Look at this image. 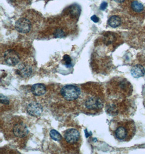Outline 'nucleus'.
Instances as JSON below:
<instances>
[{
    "label": "nucleus",
    "instance_id": "f257e3e1",
    "mask_svg": "<svg viewBox=\"0 0 145 154\" xmlns=\"http://www.w3.org/2000/svg\"><path fill=\"white\" fill-rule=\"evenodd\" d=\"M40 14L34 11H28L19 18L15 24L18 32L24 34L29 33L32 30L34 26L41 22Z\"/></svg>",
    "mask_w": 145,
    "mask_h": 154
},
{
    "label": "nucleus",
    "instance_id": "f03ea898",
    "mask_svg": "<svg viewBox=\"0 0 145 154\" xmlns=\"http://www.w3.org/2000/svg\"><path fill=\"white\" fill-rule=\"evenodd\" d=\"M136 126L132 120H126L118 123L115 130V136L118 140L129 141L134 136Z\"/></svg>",
    "mask_w": 145,
    "mask_h": 154
},
{
    "label": "nucleus",
    "instance_id": "7ed1b4c3",
    "mask_svg": "<svg viewBox=\"0 0 145 154\" xmlns=\"http://www.w3.org/2000/svg\"><path fill=\"white\" fill-rule=\"evenodd\" d=\"M111 91L116 97L125 98L132 95L133 87L126 79L118 78L111 83Z\"/></svg>",
    "mask_w": 145,
    "mask_h": 154
},
{
    "label": "nucleus",
    "instance_id": "20e7f679",
    "mask_svg": "<svg viewBox=\"0 0 145 154\" xmlns=\"http://www.w3.org/2000/svg\"><path fill=\"white\" fill-rule=\"evenodd\" d=\"M81 13V8L77 5H72L65 9L62 16L67 21L74 23L78 21Z\"/></svg>",
    "mask_w": 145,
    "mask_h": 154
},
{
    "label": "nucleus",
    "instance_id": "39448f33",
    "mask_svg": "<svg viewBox=\"0 0 145 154\" xmlns=\"http://www.w3.org/2000/svg\"><path fill=\"white\" fill-rule=\"evenodd\" d=\"M60 93L65 100L73 101L78 98L81 94V90L76 85H66L62 88Z\"/></svg>",
    "mask_w": 145,
    "mask_h": 154
},
{
    "label": "nucleus",
    "instance_id": "423d86ee",
    "mask_svg": "<svg viewBox=\"0 0 145 154\" xmlns=\"http://www.w3.org/2000/svg\"><path fill=\"white\" fill-rule=\"evenodd\" d=\"M127 11L132 16L139 17L145 16V7L137 0H129L128 1Z\"/></svg>",
    "mask_w": 145,
    "mask_h": 154
},
{
    "label": "nucleus",
    "instance_id": "0eeeda50",
    "mask_svg": "<svg viewBox=\"0 0 145 154\" xmlns=\"http://www.w3.org/2000/svg\"><path fill=\"white\" fill-rule=\"evenodd\" d=\"M3 57L5 63L10 66H16L20 60L18 53L13 49H8L5 51Z\"/></svg>",
    "mask_w": 145,
    "mask_h": 154
},
{
    "label": "nucleus",
    "instance_id": "6e6552de",
    "mask_svg": "<svg viewBox=\"0 0 145 154\" xmlns=\"http://www.w3.org/2000/svg\"><path fill=\"white\" fill-rule=\"evenodd\" d=\"M84 105L87 109L90 110H98L102 108L103 103L101 98L93 96L87 98L85 101Z\"/></svg>",
    "mask_w": 145,
    "mask_h": 154
},
{
    "label": "nucleus",
    "instance_id": "1a4fd4ad",
    "mask_svg": "<svg viewBox=\"0 0 145 154\" xmlns=\"http://www.w3.org/2000/svg\"><path fill=\"white\" fill-rule=\"evenodd\" d=\"M14 135L17 137L22 138L28 134V129L27 125L23 122H18L14 125L13 128Z\"/></svg>",
    "mask_w": 145,
    "mask_h": 154
},
{
    "label": "nucleus",
    "instance_id": "9d476101",
    "mask_svg": "<svg viewBox=\"0 0 145 154\" xmlns=\"http://www.w3.org/2000/svg\"><path fill=\"white\" fill-rule=\"evenodd\" d=\"M27 112L32 116H39L43 112V108L40 104L37 102H32L27 107Z\"/></svg>",
    "mask_w": 145,
    "mask_h": 154
},
{
    "label": "nucleus",
    "instance_id": "9b49d317",
    "mask_svg": "<svg viewBox=\"0 0 145 154\" xmlns=\"http://www.w3.org/2000/svg\"><path fill=\"white\" fill-rule=\"evenodd\" d=\"M64 138L67 143H74L78 141L79 133L75 129H68L65 132Z\"/></svg>",
    "mask_w": 145,
    "mask_h": 154
},
{
    "label": "nucleus",
    "instance_id": "f8f14e48",
    "mask_svg": "<svg viewBox=\"0 0 145 154\" xmlns=\"http://www.w3.org/2000/svg\"><path fill=\"white\" fill-rule=\"evenodd\" d=\"M32 72L33 70L31 66L26 63L20 64L18 69H16L17 74L24 78L30 77Z\"/></svg>",
    "mask_w": 145,
    "mask_h": 154
},
{
    "label": "nucleus",
    "instance_id": "ddd939ff",
    "mask_svg": "<svg viewBox=\"0 0 145 154\" xmlns=\"http://www.w3.org/2000/svg\"><path fill=\"white\" fill-rule=\"evenodd\" d=\"M8 3L16 9H22L30 5L31 0H7Z\"/></svg>",
    "mask_w": 145,
    "mask_h": 154
},
{
    "label": "nucleus",
    "instance_id": "4468645a",
    "mask_svg": "<svg viewBox=\"0 0 145 154\" xmlns=\"http://www.w3.org/2000/svg\"><path fill=\"white\" fill-rule=\"evenodd\" d=\"M31 91L34 95L38 96L43 95L46 92V86L41 83H37L33 85Z\"/></svg>",
    "mask_w": 145,
    "mask_h": 154
},
{
    "label": "nucleus",
    "instance_id": "2eb2a0df",
    "mask_svg": "<svg viewBox=\"0 0 145 154\" xmlns=\"http://www.w3.org/2000/svg\"><path fill=\"white\" fill-rule=\"evenodd\" d=\"M131 74L135 78L143 77L145 75V68L141 65H136L131 69Z\"/></svg>",
    "mask_w": 145,
    "mask_h": 154
},
{
    "label": "nucleus",
    "instance_id": "dca6fc26",
    "mask_svg": "<svg viewBox=\"0 0 145 154\" xmlns=\"http://www.w3.org/2000/svg\"><path fill=\"white\" fill-rule=\"evenodd\" d=\"M108 23L110 27L115 28L121 26L122 24V19L118 15H113L108 20Z\"/></svg>",
    "mask_w": 145,
    "mask_h": 154
},
{
    "label": "nucleus",
    "instance_id": "f3484780",
    "mask_svg": "<svg viewBox=\"0 0 145 154\" xmlns=\"http://www.w3.org/2000/svg\"><path fill=\"white\" fill-rule=\"evenodd\" d=\"M66 34V31H65L64 29L62 27H57L53 32L54 37V38H63L65 37Z\"/></svg>",
    "mask_w": 145,
    "mask_h": 154
},
{
    "label": "nucleus",
    "instance_id": "a211bd4d",
    "mask_svg": "<svg viewBox=\"0 0 145 154\" xmlns=\"http://www.w3.org/2000/svg\"><path fill=\"white\" fill-rule=\"evenodd\" d=\"M50 135L51 136V138L54 141H59L62 139V136L56 130L52 129L50 131Z\"/></svg>",
    "mask_w": 145,
    "mask_h": 154
},
{
    "label": "nucleus",
    "instance_id": "6ab92c4d",
    "mask_svg": "<svg viewBox=\"0 0 145 154\" xmlns=\"http://www.w3.org/2000/svg\"><path fill=\"white\" fill-rule=\"evenodd\" d=\"M63 61L65 62V66L67 68H69L72 65V60L68 55H65L63 57Z\"/></svg>",
    "mask_w": 145,
    "mask_h": 154
},
{
    "label": "nucleus",
    "instance_id": "aec40b11",
    "mask_svg": "<svg viewBox=\"0 0 145 154\" xmlns=\"http://www.w3.org/2000/svg\"><path fill=\"white\" fill-rule=\"evenodd\" d=\"M0 101H1V103L3 104L7 105V104H9V101L8 97L5 95H3L2 94H1Z\"/></svg>",
    "mask_w": 145,
    "mask_h": 154
},
{
    "label": "nucleus",
    "instance_id": "412c9836",
    "mask_svg": "<svg viewBox=\"0 0 145 154\" xmlns=\"http://www.w3.org/2000/svg\"><path fill=\"white\" fill-rule=\"evenodd\" d=\"M108 4L106 2H103L101 3V6H100V9L102 10V11H104L105 9H106V8L107 7Z\"/></svg>",
    "mask_w": 145,
    "mask_h": 154
},
{
    "label": "nucleus",
    "instance_id": "4be33fe9",
    "mask_svg": "<svg viewBox=\"0 0 145 154\" xmlns=\"http://www.w3.org/2000/svg\"><path fill=\"white\" fill-rule=\"evenodd\" d=\"M91 20H92V21L93 22H94L95 23H97V22H98L99 21V19H98V17H97L96 15H93V16H92V17H91Z\"/></svg>",
    "mask_w": 145,
    "mask_h": 154
},
{
    "label": "nucleus",
    "instance_id": "5701e85b",
    "mask_svg": "<svg viewBox=\"0 0 145 154\" xmlns=\"http://www.w3.org/2000/svg\"><path fill=\"white\" fill-rule=\"evenodd\" d=\"M115 2L117 3H123L125 1V0H114Z\"/></svg>",
    "mask_w": 145,
    "mask_h": 154
}]
</instances>
